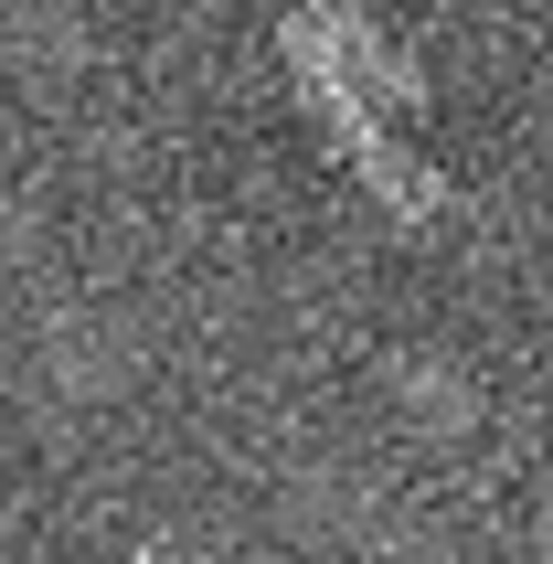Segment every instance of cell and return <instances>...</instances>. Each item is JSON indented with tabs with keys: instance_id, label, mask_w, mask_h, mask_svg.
<instances>
[{
	"instance_id": "cell-2",
	"label": "cell",
	"mask_w": 553,
	"mask_h": 564,
	"mask_svg": "<svg viewBox=\"0 0 553 564\" xmlns=\"http://www.w3.org/2000/svg\"><path fill=\"white\" fill-rule=\"evenodd\" d=\"M308 22H319V43L340 54V75L362 86V107L372 118H404V107H426V75H415V54H404L394 32H372V11L362 0H299Z\"/></svg>"
},
{
	"instance_id": "cell-1",
	"label": "cell",
	"mask_w": 553,
	"mask_h": 564,
	"mask_svg": "<svg viewBox=\"0 0 553 564\" xmlns=\"http://www.w3.org/2000/svg\"><path fill=\"white\" fill-rule=\"evenodd\" d=\"M308 107H319V128L340 139V160L362 171V192H372V203H383L394 224H436V214H447V171H426V160L404 150V139H394L383 118H372V107H362L351 86H319Z\"/></svg>"
}]
</instances>
